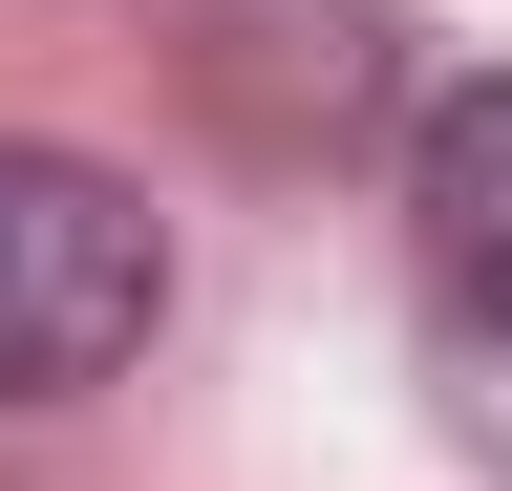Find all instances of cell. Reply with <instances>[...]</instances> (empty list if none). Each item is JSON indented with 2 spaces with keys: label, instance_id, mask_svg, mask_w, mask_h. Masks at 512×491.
Listing matches in <instances>:
<instances>
[{
  "label": "cell",
  "instance_id": "1",
  "mask_svg": "<svg viewBox=\"0 0 512 491\" xmlns=\"http://www.w3.org/2000/svg\"><path fill=\"white\" fill-rule=\"evenodd\" d=\"M171 235L107 150H0V406H86L107 363H150Z\"/></svg>",
  "mask_w": 512,
  "mask_h": 491
},
{
  "label": "cell",
  "instance_id": "2",
  "mask_svg": "<svg viewBox=\"0 0 512 491\" xmlns=\"http://www.w3.org/2000/svg\"><path fill=\"white\" fill-rule=\"evenodd\" d=\"M406 235H427L448 342H512V65H491V86H427V129H406Z\"/></svg>",
  "mask_w": 512,
  "mask_h": 491
},
{
  "label": "cell",
  "instance_id": "3",
  "mask_svg": "<svg viewBox=\"0 0 512 491\" xmlns=\"http://www.w3.org/2000/svg\"><path fill=\"white\" fill-rule=\"evenodd\" d=\"M470 449H512V342H470Z\"/></svg>",
  "mask_w": 512,
  "mask_h": 491
}]
</instances>
